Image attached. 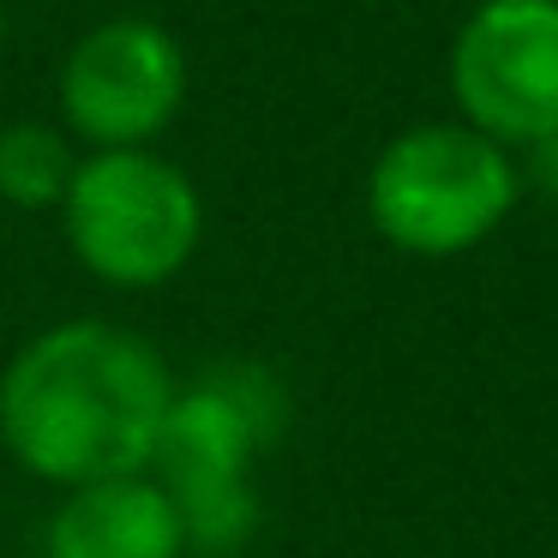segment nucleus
Segmentation results:
<instances>
[{
  "label": "nucleus",
  "instance_id": "39448f33",
  "mask_svg": "<svg viewBox=\"0 0 558 558\" xmlns=\"http://www.w3.org/2000/svg\"><path fill=\"white\" fill-rule=\"evenodd\" d=\"M450 97L505 150L558 133V0H481L450 43Z\"/></svg>",
  "mask_w": 558,
  "mask_h": 558
},
{
  "label": "nucleus",
  "instance_id": "1a4fd4ad",
  "mask_svg": "<svg viewBox=\"0 0 558 558\" xmlns=\"http://www.w3.org/2000/svg\"><path fill=\"white\" fill-rule=\"evenodd\" d=\"M529 181L541 186V193L558 198V133H546V138H534V145H529Z\"/></svg>",
  "mask_w": 558,
  "mask_h": 558
},
{
  "label": "nucleus",
  "instance_id": "f257e3e1",
  "mask_svg": "<svg viewBox=\"0 0 558 558\" xmlns=\"http://www.w3.org/2000/svg\"><path fill=\"white\" fill-rule=\"evenodd\" d=\"M157 342L109 318H66L25 342L0 373V445L49 486L145 474L174 402Z\"/></svg>",
  "mask_w": 558,
  "mask_h": 558
},
{
  "label": "nucleus",
  "instance_id": "7ed1b4c3",
  "mask_svg": "<svg viewBox=\"0 0 558 558\" xmlns=\"http://www.w3.org/2000/svg\"><path fill=\"white\" fill-rule=\"evenodd\" d=\"M517 193L522 174L505 145L462 121H426L378 150L366 174V217L397 253L457 258L498 234Z\"/></svg>",
  "mask_w": 558,
  "mask_h": 558
},
{
  "label": "nucleus",
  "instance_id": "0eeeda50",
  "mask_svg": "<svg viewBox=\"0 0 558 558\" xmlns=\"http://www.w3.org/2000/svg\"><path fill=\"white\" fill-rule=\"evenodd\" d=\"M43 558H186V522L150 474H114L54 505Z\"/></svg>",
  "mask_w": 558,
  "mask_h": 558
},
{
  "label": "nucleus",
  "instance_id": "9d476101",
  "mask_svg": "<svg viewBox=\"0 0 558 558\" xmlns=\"http://www.w3.org/2000/svg\"><path fill=\"white\" fill-rule=\"evenodd\" d=\"M0 37H7V7H0Z\"/></svg>",
  "mask_w": 558,
  "mask_h": 558
},
{
  "label": "nucleus",
  "instance_id": "f03ea898",
  "mask_svg": "<svg viewBox=\"0 0 558 558\" xmlns=\"http://www.w3.org/2000/svg\"><path fill=\"white\" fill-rule=\"evenodd\" d=\"M282 421V390L258 366H222L205 385L174 390L162 438L150 450V481L174 498L186 522V553H241L258 534L253 457Z\"/></svg>",
  "mask_w": 558,
  "mask_h": 558
},
{
  "label": "nucleus",
  "instance_id": "6e6552de",
  "mask_svg": "<svg viewBox=\"0 0 558 558\" xmlns=\"http://www.w3.org/2000/svg\"><path fill=\"white\" fill-rule=\"evenodd\" d=\"M78 162L66 138L43 121H19L0 133V198L13 210H61Z\"/></svg>",
  "mask_w": 558,
  "mask_h": 558
},
{
  "label": "nucleus",
  "instance_id": "20e7f679",
  "mask_svg": "<svg viewBox=\"0 0 558 558\" xmlns=\"http://www.w3.org/2000/svg\"><path fill=\"white\" fill-rule=\"evenodd\" d=\"M66 246L109 289H162L205 241V198L157 150H90L66 186Z\"/></svg>",
  "mask_w": 558,
  "mask_h": 558
},
{
  "label": "nucleus",
  "instance_id": "423d86ee",
  "mask_svg": "<svg viewBox=\"0 0 558 558\" xmlns=\"http://www.w3.org/2000/svg\"><path fill=\"white\" fill-rule=\"evenodd\" d=\"M186 102V54L150 19L85 31L61 66V114L90 150H150Z\"/></svg>",
  "mask_w": 558,
  "mask_h": 558
}]
</instances>
